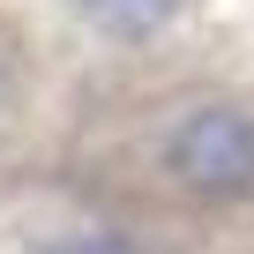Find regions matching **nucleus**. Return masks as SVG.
Segmentation results:
<instances>
[{"mask_svg": "<svg viewBox=\"0 0 254 254\" xmlns=\"http://www.w3.org/2000/svg\"><path fill=\"white\" fill-rule=\"evenodd\" d=\"M0 105H8V75H0Z\"/></svg>", "mask_w": 254, "mask_h": 254, "instance_id": "4", "label": "nucleus"}, {"mask_svg": "<svg viewBox=\"0 0 254 254\" xmlns=\"http://www.w3.org/2000/svg\"><path fill=\"white\" fill-rule=\"evenodd\" d=\"M53 254H142L127 232H75V239H60Z\"/></svg>", "mask_w": 254, "mask_h": 254, "instance_id": "3", "label": "nucleus"}, {"mask_svg": "<svg viewBox=\"0 0 254 254\" xmlns=\"http://www.w3.org/2000/svg\"><path fill=\"white\" fill-rule=\"evenodd\" d=\"M165 165L194 187V194H239L254 187V120L239 105H202L172 127Z\"/></svg>", "mask_w": 254, "mask_h": 254, "instance_id": "1", "label": "nucleus"}, {"mask_svg": "<svg viewBox=\"0 0 254 254\" xmlns=\"http://www.w3.org/2000/svg\"><path fill=\"white\" fill-rule=\"evenodd\" d=\"M75 8H82L105 38H157V30L172 23L180 0H75Z\"/></svg>", "mask_w": 254, "mask_h": 254, "instance_id": "2", "label": "nucleus"}]
</instances>
